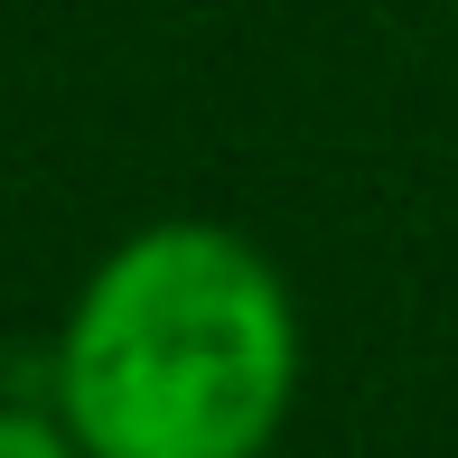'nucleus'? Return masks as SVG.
Returning <instances> with one entry per match:
<instances>
[{"instance_id": "2", "label": "nucleus", "mask_w": 458, "mask_h": 458, "mask_svg": "<svg viewBox=\"0 0 458 458\" xmlns=\"http://www.w3.org/2000/svg\"><path fill=\"white\" fill-rule=\"evenodd\" d=\"M0 458H85V449H75V430H66V421L0 403Z\"/></svg>"}, {"instance_id": "1", "label": "nucleus", "mask_w": 458, "mask_h": 458, "mask_svg": "<svg viewBox=\"0 0 458 458\" xmlns=\"http://www.w3.org/2000/svg\"><path fill=\"white\" fill-rule=\"evenodd\" d=\"M300 393V309L225 225H140L56 337V421L85 458H262Z\"/></svg>"}]
</instances>
